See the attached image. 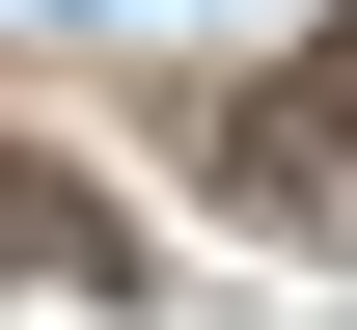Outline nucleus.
I'll use <instances>...</instances> for the list:
<instances>
[{
    "label": "nucleus",
    "instance_id": "1",
    "mask_svg": "<svg viewBox=\"0 0 357 330\" xmlns=\"http://www.w3.org/2000/svg\"><path fill=\"white\" fill-rule=\"evenodd\" d=\"M220 193H248V220H330V193H357V0L275 55V83H220Z\"/></svg>",
    "mask_w": 357,
    "mask_h": 330
},
{
    "label": "nucleus",
    "instance_id": "2",
    "mask_svg": "<svg viewBox=\"0 0 357 330\" xmlns=\"http://www.w3.org/2000/svg\"><path fill=\"white\" fill-rule=\"evenodd\" d=\"M0 303H137V220L83 165H0Z\"/></svg>",
    "mask_w": 357,
    "mask_h": 330
},
{
    "label": "nucleus",
    "instance_id": "3",
    "mask_svg": "<svg viewBox=\"0 0 357 330\" xmlns=\"http://www.w3.org/2000/svg\"><path fill=\"white\" fill-rule=\"evenodd\" d=\"M0 28H83V0H0Z\"/></svg>",
    "mask_w": 357,
    "mask_h": 330
}]
</instances>
